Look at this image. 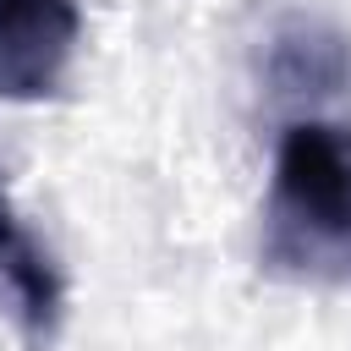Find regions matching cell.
<instances>
[{
    "instance_id": "cell-3",
    "label": "cell",
    "mask_w": 351,
    "mask_h": 351,
    "mask_svg": "<svg viewBox=\"0 0 351 351\" xmlns=\"http://www.w3.org/2000/svg\"><path fill=\"white\" fill-rule=\"evenodd\" d=\"M0 280H5L11 302H16V318H22L27 340H33L38 351H44V346H55L60 302H66V291H60V269L49 263L44 241L16 219V208H11V197H5V186H0Z\"/></svg>"
},
{
    "instance_id": "cell-2",
    "label": "cell",
    "mask_w": 351,
    "mask_h": 351,
    "mask_svg": "<svg viewBox=\"0 0 351 351\" xmlns=\"http://www.w3.org/2000/svg\"><path fill=\"white\" fill-rule=\"evenodd\" d=\"M77 38V0H0V99L60 93Z\"/></svg>"
},
{
    "instance_id": "cell-4",
    "label": "cell",
    "mask_w": 351,
    "mask_h": 351,
    "mask_svg": "<svg viewBox=\"0 0 351 351\" xmlns=\"http://www.w3.org/2000/svg\"><path fill=\"white\" fill-rule=\"evenodd\" d=\"M269 77L280 93H340L351 88V44L318 22H291L274 33Z\"/></svg>"
},
{
    "instance_id": "cell-1",
    "label": "cell",
    "mask_w": 351,
    "mask_h": 351,
    "mask_svg": "<svg viewBox=\"0 0 351 351\" xmlns=\"http://www.w3.org/2000/svg\"><path fill=\"white\" fill-rule=\"evenodd\" d=\"M263 263L296 280H351V121L302 115L280 132Z\"/></svg>"
}]
</instances>
